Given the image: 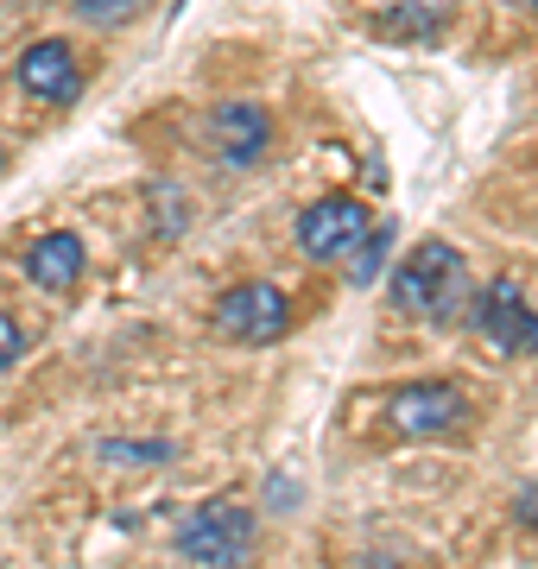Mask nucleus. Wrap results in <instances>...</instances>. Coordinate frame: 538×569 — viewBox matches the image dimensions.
<instances>
[{"label": "nucleus", "mask_w": 538, "mask_h": 569, "mask_svg": "<svg viewBox=\"0 0 538 569\" xmlns=\"http://www.w3.org/2000/svg\"><path fill=\"white\" fill-rule=\"evenodd\" d=\"M393 310L418 317V323H437L450 329L462 323V310H469V272H462V253L450 241H418L393 272Z\"/></svg>", "instance_id": "obj_1"}, {"label": "nucleus", "mask_w": 538, "mask_h": 569, "mask_svg": "<svg viewBox=\"0 0 538 569\" xmlns=\"http://www.w3.org/2000/svg\"><path fill=\"white\" fill-rule=\"evenodd\" d=\"M178 550L203 569H248L253 550H260V519H253L235 493H216V500H203L197 512H185Z\"/></svg>", "instance_id": "obj_2"}, {"label": "nucleus", "mask_w": 538, "mask_h": 569, "mask_svg": "<svg viewBox=\"0 0 538 569\" xmlns=\"http://www.w3.org/2000/svg\"><path fill=\"white\" fill-rule=\"evenodd\" d=\"M209 323H216L222 342H248V348L279 342V336L291 329V298L279 291V284H267V279H248V284H235V291L216 298Z\"/></svg>", "instance_id": "obj_3"}, {"label": "nucleus", "mask_w": 538, "mask_h": 569, "mask_svg": "<svg viewBox=\"0 0 538 569\" xmlns=\"http://www.w3.org/2000/svg\"><path fill=\"white\" fill-rule=\"evenodd\" d=\"M469 323L488 348H495L500 361H514V355H538V310L526 305V291L514 279H495L481 284L476 298H469Z\"/></svg>", "instance_id": "obj_4"}, {"label": "nucleus", "mask_w": 538, "mask_h": 569, "mask_svg": "<svg viewBox=\"0 0 538 569\" xmlns=\"http://www.w3.org/2000/svg\"><path fill=\"white\" fill-rule=\"evenodd\" d=\"M469 418H476V411H469L462 387H450V380H412V387H399L393 406H387V425H393L399 437H412V443L456 437Z\"/></svg>", "instance_id": "obj_5"}, {"label": "nucleus", "mask_w": 538, "mask_h": 569, "mask_svg": "<svg viewBox=\"0 0 538 569\" xmlns=\"http://www.w3.org/2000/svg\"><path fill=\"white\" fill-rule=\"evenodd\" d=\"M368 228H373V216L355 197H323V203H311L298 216V247L311 260H349L355 247L368 241Z\"/></svg>", "instance_id": "obj_6"}, {"label": "nucleus", "mask_w": 538, "mask_h": 569, "mask_svg": "<svg viewBox=\"0 0 538 569\" xmlns=\"http://www.w3.org/2000/svg\"><path fill=\"white\" fill-rule=\"evenodd\" d=\"M20 89L26 96H39L44 108H70L77 96H83V63H77V51L63 39H39L20 51Z\"/></svg>", "instance_id": "obj_7"}, {"label": "nucleus", "mask_w": 538, "mask_h": 569, "mask_svg": "<svg viewBox=\"0 0 538 569\" xmlns=\"http://www.w3.org/2000/svg\"><path fill=\"white\" fill-rule=\"evenodd\" d=\"M209 146H216V159L222 164H253L260 152L272 146V121L260 102H222L216 114H209Z\"/></svg>", "instance_id": "obj_8"}, {"label": "nucleus", "mask_w": 538, "mask_h": 569, "mask_svg": "<svg viewBox=\"0 0 538 569\" xmlns=\"http://www.w3.org/2000/svg\"><path fill=\"white\" fill-rule=\"evenodd\" d=\"M26 279L39 284V291H70V284L83 279V241L58 228V234H44L32 253H26Z\"/></svg>", "instance_id": "obj_9"}, {"label": "nucleus", "mask_w": 538, "mask_h": 569, "mask_svg": "<svg viewBox=\"0 0 538 569\" xmlns=\"http://www.w3.org/2000/svg\"><path fill=\"white\" fill-rule=\"evenodd\" d=\"M387 260H393V228H368V241L349 253V279L355 284H373L380 272H387Z\"/></svg>", "instance_id": "obj_10"}, {"label": "nucleus", "mask_w": 538, "mask_h": 569, "mask_svg": "<svg viewBox=\"0 0 538 569\" xmlns=\"http://www.w3.org/2000/svg\"><path fill=\"white\" fill-rule=\"evenodd\" d=\"M387 20H393L399 32H412V39H431L437 26L450 20V0H399Z\"/></svg>", "instance_id": "obj_11"}, {"label": "nucleus", "mask_w": 538, "mask_h": 569, "mask_svg": "<svg viewBox=\"0 0 538 569\" xmlns=\"http://www.w3.org/2000/svg\"><path fill=\"white\" fill-rule=\"evenodd\" d=\"M77 7V20H89V26H121L140 0H70Z\"/></svg>", "instance_id": "obj_12"}, {"label": "nucleus", "mask_w": 538, "mask_h": 569, "mask_svg": "<svg viewBox=\"0 0 538 569\" xmlns=\"http://www.w3.org/2000/svg\"><path fill=\"white\" fill-rule=\"evenodd\" d=\"M108 462H171V443H102Z\"/></svg>", "instance_id": "obj_13"}, {"label": "nucleus", "mask_w": 538, "mask_h": 569, "mask_svg": "<svg viewBox=\"0 0 538 569\" xmlns=\"http://www.w3.org/2000/svg\"><path fill=\"white\" fill-rule=\"evenodd\" d=\"M20 355H26V336H20V323H13V317L0 310V373L20 361Z\"/></svg>", "instance_id": "obj_14"}, {"label": "nucleus", "mask_w": 538, "mask_h": 569, "mask_svg": "<svg viewBox=\"0 0 538 569\" xmlns=\"http://www.w3.org/2000/svg\"><path fill=\"white\" fill-rule=\"evenodd\" d=\"M500 7H532V0H500Z\"/></svg>", "instance_id": "obj_15"}, {"label": "nucleus", "mask_w": 538, "mask_h": 569, "mask_svg": "<svg viewBox=\"0 0 538 569\" xmlns=\"http://www.w3.org/2000/svg\"><path fill=\"white\" fill-rule=\"evenodd\" d=\"M0 164H7V152H0Z\"/></svg>", "instance_id": "obj_16"}, {"label": "nucleus", "mask_w": 538, "mask_h": 569, "mask_svg": "<svg viewBox=\"0 0 538 569\" xmlns=\"http://www.w3.org/2000/svg\"><path fill=\"white\" fill-rule=\"evenodd\" d=\"M532 7H538V0H532Z\"/></svg>", "instance_id": "obj_17"}]
</instances>
